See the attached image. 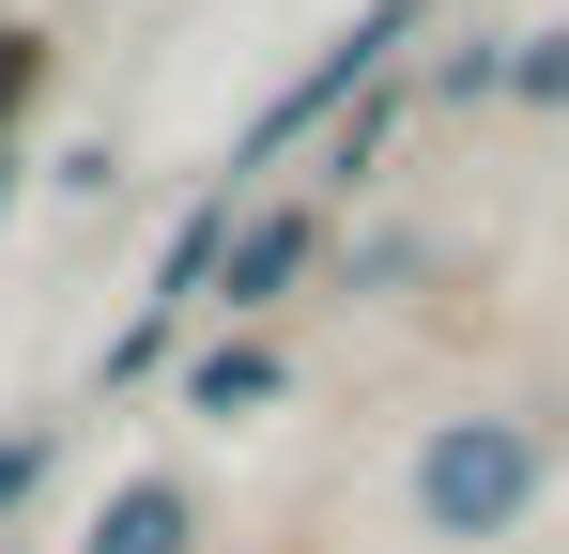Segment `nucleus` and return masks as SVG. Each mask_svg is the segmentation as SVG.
<instances>
[{
	"label": "nucleus",
	"mask_w": 569,
	"mask_h": 554,
	"mask_svg": "<svg viewBox=\"0 0 569 554\" xmlns=\"http://www.w3.org/2000/svg\"><path fill=\"white\" fill-rule=\"evenodd\" d=\"M523 493H539V447H523L508 416H462V432L416 447V508H431V540H492Z\"/></svg>",
	"instance_id": "obj_1"
},
{
	"label": "nucleus",
	"mask_w": 569,
	"mask_h": 554,
	"mask_svg": "<svg viewBox=\"0 0 569 554\" xmlns=\"http://www.w3.org/2000/svg\"><path fill=\"white\" fill-rule=\"evenodd\" d=\"M400 31H416V0H370V16H355V31H339V47H323V62H308V78L278 92V123H262V139H292L308 108H339V92L370 78V62H385V47H400Z\"/></svg>",
	"instance_id": "obj_2"
},
{
	"label": "nucleus",
	"mask_w": 569,
	"mask_h": 554,
	"mask_svg": "<svg viewBox=\"0 0 569 554\" xmlns=\"http://www.w3.org/2000/svg\"><path fill=\"white\" fill-rule=\"evenodd\" d=\"M93 554H186V493H170V477H139V493L93 524Z\"/></svg>",
	"instance_id": "obj_3"
},
{
	"label": "nucleus",
	"mask_w": 569,
	"mask_h": 554,
	"mask_svg": "<svg viewBox=\"0 0 569 554\" xmlns=\"http://www.w3.org/2000/svg\"><path fill=\"white\" fill-rule=\"evenodd\" d=\"M292 263H308V216H262V231H231V293H247V308H262Z\"/></svg>",
	"instance_id": "obj_4"
},
{
	"label": "nucleus",
	"mask_w": 569,
	"mask_h": 554,
	"mask_svg": "<svg viewBox=\"0 0 569 554\" xmlns=\"http://www.w3.org/2000/svg\"><path fill=\"white\" fill-rule=\"evenodd\" d=\"M262 385H278V355H247V339H231V355H200V400H216V416H231V400H262Z\"/></svg>",
	"instance_id": "obj_5"
},
{
	"label": "nucleus",
	"mask_w": 569,
	"mask_h": 554,
	"mask_svg": "<svg viewBox=\"0 0 569 554\" xmlns=\"http://www.w3.org/2000/svg\"><path fill=\"white\" fill-rule=\"evenodd\" d=\"M31 462H47V432H16V447H0V508L31 493Z\"/></svg>",
	"instance_id": "obj_6"
}]
</instances>
